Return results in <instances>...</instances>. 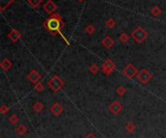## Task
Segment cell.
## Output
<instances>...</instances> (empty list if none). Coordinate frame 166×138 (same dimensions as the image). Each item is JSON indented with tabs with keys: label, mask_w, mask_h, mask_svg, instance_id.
Segmentation results:
<instances>
[{
	"label": "cell",
	"mask_w": 166,
	"mask_h": 138,
	"mask_svg": "<svg viewBox=\"0 0 166 138\" xmlns=\"http://www.w3.org/2000/svg\"><path fill=\"white\" fill-rule=\"evenodd\" d=\"M44 27H45L53 36H55L58 33L59 34L61 32L60 29L64 27L61 16H59L58 14H55V13L51 15L47 18V20L44 22Z\"/></svg>",
	"instance_id": "obj_1"
},
{
	"label": "cell",
	"mask_w": 166,
	"mask_h": 138,
	"mask_svg": "<svg viewBox=\"0 0 166 138\" xmlns=\"http://www.w3.org/2000/svg\"><path fill=\"white\" fill-rule=\"evenodd\" d=\"M131 37H132V39L134 40L135 43H144V42H145V41L148 39L149 34H148V32H147L145 29H144L143 27L138 26V27H136L133 31H132Z\"/></svg>",
	"instance_id": "obj_2"
},
{
	"label": "cell",
	"mask_w": 166,
	"mask_h": 138,
	"mask_svg": "<svg viewBox=\"0 0 166 138\" xmlns=\"http://www.w3.org/2000/svg\"><path fill=\"white\" fill-rule=\"evenodd\" d=\"M49 87L53 91V92H58L60 91L63 86H64V81L58 76V75H53L48 82Z\"/></svg>",
	"instance_id": "obj_3"
},
{
	"label": "cell",
	"mask_w": 166,
	"mask_h": 138,
	"mask_svg": "<svg viewBox=\"0 0 166 138\" xmlns=\"http://www.w3.org/2000/svg\"><path fill=\"white\" fill-rule=\"evenodd\" d=\"M102 72L106 74V75H110L112 74L116 69V65L115 63L111 60V59H107L103 64H102Z\"/></svg>",
	"instance_id": "obj_4"
},
{
	"label": "cell",
	"mask_w": 166,
	"mask_h": 138,
	"mask_svg": "<svg viewBox=\"0 0 166 138\" xmlns=\"http://www.w3.org/2000/svg\"><path fill=\"white\" fill-rule=\"evenodd\" d=\"M137 78H138V80H139L141 83L147 84L150 81V80L152 78V74L148 70H146V69H143V70L140 73H138Z\"/></svg>",
	"instance_id": "obj_5"
},
{
	"label": "cell",
	"mask_w": 166,
	"mask_h": 138,
	"mask_svg": "<svg viewBox=\"0 0 166 138\" xmlns=\"http://www.w3.org/2000/svg\"><path fill=\"white\" fill-rule=\"evenodd\" d=\"M123 74L127 78H133V77H135L138 74V70H137V68L134 65L128 64L123 70Z\"/></svg>",
	"instance_id": "obj_6"
},
{
	"label": "cell",
	"mask_w": 166,
	"mask_h": 138,
	"mask_svg": "<svg viewBox=\"0 0 166 138\" xmlns=\"http://www.w3.org/2000/svg\"><path fill=\"white\" fill-rule=\"evenodd\" d=\"M57 9H58V5L55 4L53 0H48V1L45 2V3H44V5H43V10L49 15L54 14V12L57 11Z\"/></svg>",
	"instance_id": "obj_7"
},
{
	"label": "cell",
	"mask_w": 166,
	"mask_h": 138,
	"mask_svg": "<svg viewBox=\"0 0 166 138\" xmlns=\"http://www.w3.org/2000/svg\"><path fill=\"white\" fill-rule=\"evenodd\" d=\"M124 106L120 102H119L118 100L113 101L111 105H109V110L111 111V113H113L114 115H118L121 110H123Z\"/></svg>",
	"instance_id": "obj_8"
},
{
	"label": "cell",
	"mask_w": 166,
	"mask_h": 138,
	"mask_svg": "<svg viewBox=\"0 0 166 138\" xmlns=\"http://www.w3.org/2000/svg\"><path fill=\"white\" fill-rule=\"evenodd\" d=\"M27 79L29 80V81L31 83H38L40 81V79H41V74L36 71V70H32L28 74H27Z\"/></svg>",
	"instance_id": "obj_9"
},
{
	"label": "cell",
	"mask_w": 166,
	"mask_h": 138,
	"mask_svg": "<svg viewBox=\"0 0 166 138\" xmlns=\"http://www.w3.org/2000/svg\"><path fill=\"white\" fill-rule=\"evenodd\" d=\"M50 111L53 115H54V116H59V115L63 112V107H62V105H60V103L54 102L53 105L51 106Z\"/></svg>",
	"instance_id": "obj_10"
},
{
	"label": "cell",
	"mask_w": 166,
	"mask_h": 138,
	"mask_svg": "<svg viewBox=\"0 0 166 138\" xmlns=\"http://www.w3.org/2000/svg\"><path fill=\"white\" fill-rule=\"evenodd\" d=\"M8 38L12 41L13 43H16L18 42L20 38H21V33L17 30V29H13V30H11L8 34Z\"/></svg>",
	"instance_id": "obj_11"
},
{
	"label": "cell",
	"mask_w": 166,
	"mask_h": 138,
	"mask_svg": "<svg viewBox=\"0 0 166 138\" xmlns=\"http://www.w3.org/2000/svg\"><path fill=\"white\" fill-rule=\"evenodd\" d=\"M102 45L105 48V49H111L114 45V43H115V41L111 38L110 36H105L104 38H103V40H102Z\"/></svg>",
	"instance_id": "obj_12"
},
{
	"label": "cell",
	"mask_w": 166,
	"mask_h": 138,
	"mask_svg": "<svg viewBox=\"0 0 166 138\" xmlns=\"http://www.w3.org/2000/svg\"><path fill=\"white\" fill-rule=\"evenodd\" d=\"M0 66H1V68H2V70H3V71L7 72V71H9V70H10L11 68H12L13 63L11 62V60H10V59L5 58V59H3V60H2V62H1V64H0Z\"/></svg>",
	"instance_id": "obj_13"
},
{
	"label": "cell",
	"mask_w": 166,
	"mask_h": 138,
	"mask_svg": "<svg viewBox=\"0 0 166 138\" xmlns=\"http://www.w3.org/2000/svg\"><path fill=\"white\" fill-rule=\"evenodd\" d=\"M14 1L15 0H0V10L3 12V11H5Z\"/></svg>",
	"instance_id": "obj_14"
},
{
	"label": "cell",
	"mask_w": 166,
	"mask_h": 138,
	"mask_svg": "<svg viewBox=\"0 0 166 138\" xmlns=\"http://www.w3.org/2000/svg\"><path fill=\"white\" fill-rule=\"evenodd\" d=\"M33 110H34L36 113H40L43 109H44V105L41 101H35L33 103V106H32Z\"/></svg>",
	"instance_id": "obj_15"
},
{
	"label": "cell",
	"mask_w": 166,
	"mask_h": 138,
	"mask_svg": "<svg viewBox=\"0 0 166 138\" xmlns=\"http://www.w3.org/2000/svg\"><path fill=\"white\" fill-rule=\"evenodd\" d=\"M17 132L19 134V135H24L26 131H27V129H26V126L23 124H20L17 126Z\"/></svg>",
	"instance_id": "obj_16"
},
{
	"label": "cell",
	"mask_w": 166,
	"mask_h": 138,
	"mask_svg": "<svg viewBox=\"0 0 166 138\" xmlns=\"http://www.w3.org/2000/svg\"><path fill=\"white\" fill-rule=\"evenodd\" d=\"M119 41L121 43H127L129 42V35L127 33H123L119 37Z\"/></svg>",
	"instance_id": "obj_17"
},
{
	"label": "cell",
	"mask_w": 166,
	"mask_h": 138,
	"mask_svg": "<svg viewBox=\"0 0 166 138\" xmlns=\"http://www.w3.org/2000/svg\"><path fill=\"white\" fill-rule=\"evenodd\" d=\"M125 130H127V132L131 133V132H134L135 130H136V125L133 124V123H131V122H128L126 125H125Z\"/></svg>",
	"instance_id": "obj_18"
},
{
	"label": "cell",
	"mask_w": 166,
	"mask_h": 138,
	"mask_svg": "<svg viewBox=\"0 0 166 138\" xmlns=\"http://www.w3.org/2000/svg\"><path fill=\"white\" fill-rule=\"evenodd\" d=\"M161 13H162V11H161V9H160L158 6H154V7L152 8V10H151V14H152L153 17H158Z\"/></svg>",
	"instance_id": "obj_19"
},
{
	"label": "cell",
	"mask_w": 166,
	"mask_h": 138,
	"mask_svg": "<svg viewBox=\"0 0 166 138\" xmlns=\"http://www.w3.org/2000/svg\"><path fill=\"white\" fill-rule=\"evenodd\" d=\"M116 92H117V94L118 96L121 97V96H124L125 93H126V89L123 86V85H119L116 89Z\"/></svg>",
	"instance_id": "obj_20"
},
{
	"label": "cell",
	"mask_w": 166,
	"mask_h": 138,
	"mask_svg": "<svg viewBox=\"0 0 166 138\" xmlns=\"http://www.w3.org/2000/svg\"><path fill=\"white\" fill-rule=\"evenodd\" d=\"M27 2L32 8H37L42 3V0H28Z\"/></svg>",
	"instance_id": "obj_21"
},
{
	"label": "cell",
	"mask_w": 166,
	"mask_h": 138,
	"mask_svg": "<svg viewBox=\"0 0 166 138\" xmlns=\"http://www.w3.org/2000/svg\"><path fill=\"white\" fill-rule=\"evenodd\" d=\"M9 122L11 123V125H16V124H18V122H19V116H18L17 114L11 115L10 118H9Z\"/></svg>",
	"instance_id": "obj_22"
},
{
	"label": "cell",
	"mask_w": 166,
	"mask_h": 138,
	"mask_svg": "<svg viewBox=\"0 0 166 138\" xmlns=\"http://www.w3.org/2000/svg\"><path fill=\"white\" fill-rule=\"evenodd\" d=\"M99 70H100V68H99L96 64H92V65H91V67H90V72H91L92 74H96L99 72Z\"/></svg>",
	"instance_id": "obj_23"
},
{
	"label": "cell",
	"mask_w": 166,
	"mask_h": 138,
	"mask_svg": "<svg viewBox=\"0 0 166 138\" xmlns=\"http://www.w3.org/2000/svg\"><path fill=\"white\" fill-rule=\"evenodd\" d=\"M105 24H106V26H107L108 28H113V27H115V25H116V21H115L114 18H109L108 20H106Z\"/></svg>",
	"instance_id": "obj_24"
},
{
	"label": "cell",
	"mask_w": 166,
	"mask_h": 138,
	"mask_svg": "<svg viewBox=\"0 0 166 138\" xmlns=\"http://www.w3.org/2000/svg\"><path fill=\"white\" fill-rule=\"evenodd\" d=\"M95 31V27L92 25V24H88L86 27V32L88 34V35H91V34H93Z\"/></svg>",
	"instance_id": "obj_25"
},
{
	"label": "cell",
	"mask_w": 166,
	"mask_h": 138,
	"mask_svg": "<svg viewBox=\"0 0 166 138\" xmlns=\"http://www.w3.org/2000/svg\"><path fill=\"white\" fill-rule=\"evenodd\" d=\"M35 90H36L37 92H42V91L44 90V84L39 81L38 83L35 84Z\"/></svg>",
	"instance_id": "obj_26"
},
{
	"label": "cell",
	"mask_w": 166,
	"mask_h": 138,
	"mask_svg": "<svg viewBox=\"0 0 166 138\" xmlns=\"http://www.w3.org/2000/svg\"><path fill=\"white\" fill-rule=\"evenodd\" d=\"M0 111H1V113L2 114H6V113H8V111H9V107H8V105H2V107L0 108Z\"/></svg>",
	"instance_id": "obj_27"
},
{
	"label": "cell",
	"mask_w": 166,
	"mask_h": 138,
	"mask_svg": "<svg viewBox=\"0 0 166 138\" xmlns=\"http://www.w3.org/2000/svg\"><path fill=\"white\" fill-rule=\"evenodd\" d=\"M85 138H97V136L96 135H94L93 133H91V132H90V133H88Z\"/></svg>",
	"instance_id": "obj_28"
},
{
	"label": "cell",
	"mask_w": 166,
	"mask_h": 138,
	"mask_svg": "<svg viewBox=\"0 0 166 138\" xmlns=\"http://www.w3.org/2000/svg\"><path fill=\"white\" fill-rule=\"evenodd\" d=\"M77 1H79V2H83L84 0H77Z\"/></svg>",
	"instance_id": "obj_29"
}]
</instances>
